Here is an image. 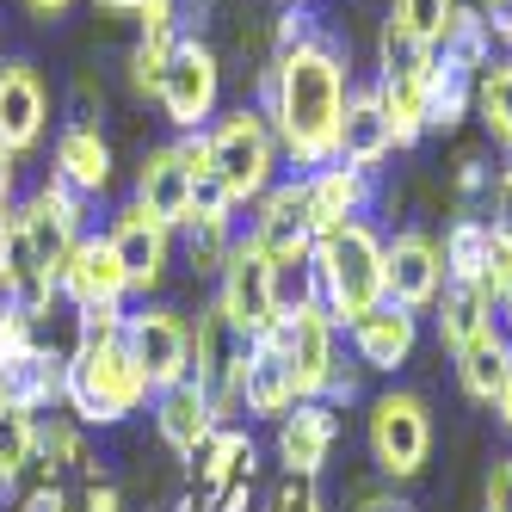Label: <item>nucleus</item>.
Instances as JSON below:
<instances>
[{
	"mask_svg": "<svg viewBox=\"0 0 512 512\" xmlns=\"http://www.w3.org/2000/svg\"><path fill=\"white\" fill-rule=\"evenodd\" d=\"M235 395H241V414H247V420H272V426L303 401V395H297V377H290V364H284V352L272 346V334L241 346Z\"/></svg>",
	"mask_w": 512,
	"mask_h": 512,
	"instance_id": "17",
	"label": "nucleus"
},
{
	"mask_svg": "<svg viewBox=\"0 0 512 512\" xmlns=\"http://www.w3.org/2000/svg\"><path fill=\"white\" fill-rule=\"evenodd\" d=\"M105 241H112L118 266H124V278H130V297L149 303V290H161V284H167V266H173V229L130 198V204L112 216Z\"/></svg>",
	"mask_w": 512,
	"mask_h": 512,
	"instance_id": "12",
	"label": "nucleus"
},
{
	"mask_svg": "<svg viewBox=\"0 0 512 512\" xmlns=\"http://www.w3.org/2000/svg\"><path fill=\"white\" fill-rule=\"evenodd\" d=\"M482 19H488V31L506 44V56H512V0H482Z\"/></svg>",
	"mask_w": 512,
	"mask_h": 512,
	"instance_id": "47",
	"label": "nucleus"
},
{
	"mask_svg": "<svg viewBox=\"0 0 512 512\" xmlns=\"http://www.w3.org/2000/svg\"><path fill=\"white\" fill-rule=\"evenodd\" d=\"M272 346L284 352L290 377H297V395L303 401H321L327 377H334V364H340V321L321 309V297L290 303L278 315V327H272Z\"/></svg>",
	"mask_w": 512,
	"mask_h": 512,
	"instance_id": "7",
	"label": "nucleus"
},
{
	"mask_svg": "<svg viewBox=\"0 0 512 512\" xmlns=\"http://www.w3.org/2000/svg\"><path fill=\"white\" fill-rule=\"evenodd\" d=\"M315 38H327V31H321V13L303 7V0H290V7L278 13V25H272V56L303 50V44H315Z\"/></svg>",
	"mask_w": 512,
	"mask_h": 512,
	"instance_id": "37",
	"label": "nucleus"
},
{
	"mask_svg": "<svg viewBox=\"0 0 512 512\" xmlns=\"http://www.w3.org/2000/svg\"><path fill=\"white\" fill-rule=\"evenodd\" d=\"M216 278H223V284H216V315L229 321V334L235 340H266L272 327H278V315H284V303H278V272L247 241H235L229 266L216 272Z\"/></svg>",
	"mask_w": 512,
	"mask_h": 512,
	"instance_id": "9",
	"label": "nucleus"
},
{
	"mask_svg": "<svg viewBox=\"0 0 512 512\" xmlns=\"http://www.w3.org/2000/svg\"><path fill=\"white\" fill-rule=\"evenodd\" d=\"M216 99H223V62L204 38H179L167 68H161V87L155 105L167 112L173 130H204L216 118Z\"/></svg>",
	"mask_w": 512,
	"mask_h": 512,
	"instance_id": "8",
	"label": "nucleus"
},
{
	"mask_svg": "<svg viewBox=\"0 0 512 512\" xmlns=\"http://www.w3.org/2000/svg\"><path fill=\"white\" fill-rule=\"evenodd\" d=\"M377 105L395 130V149L426 136V68H377Z\"/></svg>",
	"mask_w": 512,
	"mask_h": 512,
	"instance_id": "26",
	"label": "nucleus"
},
{
	"mask_svg": "<svg viewBox=\"0 0 512 512\" xmlns=\"http://www.w3.org/2000/svg\"><path fill=\"white\" fill-rule=\"evenodd\" d=\"M13 192H19V155L0 149V216H13Z\"/></svg>",
	"mask_w": 512,
	"mask_h": 512,
	"instance_id": "48",
	"label": "nucleus"
},
{
	"mask_svg": "<svg viewBox=\"0 0 512 512\" xmlns=\"http://www.w3.org/2000/svg\"><path fill=\"white\" fill-rule=\"evenodd\" d=\"M7 272H13V216H0V290H7Z\"/></svg>",
	"mask_w": 512,
	"mask_h": 512,
	"instance_id": "52",
	"label": "nucleus"
},
{
	"mask_svg": "<svg viewBox=\"0 0 512 512\" xmlns=\"http://www.w3.org/2000/svg\"><path fill=\"white\" fill-rule=\"evenodd\" d=\"M346 50L340 38H315L303 50H284L272 56V68L260 75V105L272 136H278V155L297 161L303 173L340 161V118H346Z\"/></svg>",
	"mask_w": 512,
	"mask_h": 512,
	"instance_id": "1",
	"label": "nucleus"
},
{
	"mask_svg": "<svg viewBox=\"0 0 512 512\" xmlns=\"http://www.w3.org/2000/svg\"><path fill=\"white\" fill-rule=\"evenodd\" d=\"M488 216H457V223L445 229V241H438V253H445V284H475L482 278V260H488Z\"/></svg>",
	"mask_w": 512,
	"mask_h": 512,
	"instance_id": "32",
	"label": "nucleus"
},
{
	"mask_svg": "<svg viewBox=\"0 0 512 512\" xmlns=\"http://www.w3.org/2000/svg\"><path fill=\"white\" fill-rule=\"evenodd\" d=\"M457 192H463V198L488 192V167H482V161H463V167H457Z\"/></svg>",
	"mask_w": 512,
	"mask_h": 512,
	"instance_id": "50",
	"label": "nucleus"
},
{
	"mask_svg": "<svg viewBox=\"0 0 512 512\" xmlns=\"http://www.w3.org/2000/svg\"><path fill=\"white\" fill-rule=\"evenodd\" d=\"M93 7H105V13H142L149 0H93Z\"/></svg>",
	"mask_w": 512,
	"mask_h": 512,
	"instance_id": "54",
	"label": "nucleus"
},
{
	"mask_svg": "<svg viewBox=\"0 0 512 512\" xmlns=\"http://www.w3.org/2000/svg\"><path fill=\"white\" fill-rule=\"evenodd\" d=\"M38 463V420L19 408H0V488H19Z\"/></svg>",
	"mask_w": 512,
	"mask_h": 512,
	"instance_id": "34",
	"label": "nucleus"
},
{
	"mask_svg": "<svg viewBox=\"0 0 512 512\" xmlns=\"http://www.w3.org/2000/svg\"><path fill=\"white\" fill-rule=\"evenodd\" d=\"M241 241L260 253L266 266H278V272L309 266V253H315V223H309V210H303V179H278V186L260 198V216L247 223Z\"/></svg>",
	"mask_w": 512,
	"mask_h": 512,
	"instance_id": "11",
	"label": "nucleus"
},
{
	"mask_svg": "<svg viewBox=\"0 0 512 512\" xmlns=\"http://www.w3.org/2000/svg\"><path fill=\"white\" fill-rule=\"evenodd\" d=\"M475 112H482V124L494 130V142L512 155V56L482 68V81H475Z\"/></svg>",
	"mask_w": 512,
	"mask_h": 512,
	"instance_id": "36",
	"label": "nucleus"
},
{
	"mask_svg": "<svg viewBox=\"0 0 512 512\" xmlns=\"http://www.w3.org/2000/svg\"><path fill=\"white\" fill-rule=\"evenodd\" d=\"M488 408H494V420L512 432V364H506V377H500V389L488 395Z\"/></svg>",
	"mask_w": 512,
	"mask_h": 512,
	"instance_id": "49",
	"label": "nucleus"
},
{
	"mask_svg": "<svg viewBox=\"0 0 512 512\" xmlns=\"http://www.w3.org/2000/svg\"><path fill=\"white\" fill-rule=\"evenodd\" d=\"M475 290L494 303V309H506L512 303V241H488V260H482V278H475Z\"/></svg>",
	"mask_w": 512,
	"mask_h": 512,
	"instance_id": "39",
	"label": "nucleus"
},
{
	"mask_svg": "<svg viewBox=\"0 0 512 512\" xmlns=\"http://www.w3.org/2000/svg\"><path fill=\"white\" fill-rule=\"evenodd\" d=\"M358 395H364V364H358V358H352V364L340 358L334 377H327V389H321V401H327V408H352Z\"/></svg>",
	"mask_w": 512,
	"mask_h": 512,
	"instance_id": "41",
	"label": "nucleus"
},
{
	"mask_svg": "<svg viewBox=\"0 0 512 512\" xmlns=\"http://www.w3.org/2000/svg\"><path fill=\"white\" fill-rule=\"evenodd\" d=\"M81 223H87V198L68 192L56 173L13 210V235H19V247H25L31 272H38L50 290H56V278H62V266H68V253H75V241L87 235Z\"/></svg>",
	"mask_w": 512,
	"mask_h": 512,
	"instance_id": "6",
	"label": "nucleus"
},
{
	"mask_svg": "<svg viewBox=\"0 0 512 512\" xmlns=\"http://www.w3.org/2000/svg\"><path fill=\"white\" fill-rule=\"evenodd\" d=\"M253 506V475H241V482H223L216 494H198V512H247Z\"/></svg>",
	"mask_w": 512,
	"mask_h": 512,
	"instance_id": "44",
	"label": "nucleus"
},
{
	"mask_svg": "<svg viewBox=\"0 0 512 512\" xmlns=\"http://www.w3.org/2000/svg\"><path fill=\"white\" fill-rule=\"evenodd\" d=\"M457 7H463V0H389V25L408 31L420 50H438V44H445V31H451V13H457Z\"/></svg>",
	"mask_w": 512,
	"mask_h": 512,
	"instance_id": "35",
	"label": "nucleus"
},
{
	"mask_svg": "<svg viewBox=\"0 0 512 512\" xmlns=\"http://www.w3.org/2000/svg\"><path fill=\"white\" fill-rule=\"evenodd\" d=\"M475 81L482 75L457 68L451 56H432V68H426V130H457L475 112Z\"/></svg>",
	"mask_w": 512,
	"mask_h": 512,
	"instance_id": "28",
	"label": "nucleus"
},
{
	"mask_svg": "<svg viewBox=\"0 0 512 512\" xmlns=\"http://www.w3.org/2000/svg\"><path fill=\"white\" fill-rule=\"evenodd\" d=\"M56 297L75 315L81 309H124L130 303V278L118 266L112 241H105V235H81L75 253H68V266H62V278H56Z\"/></svg>",
	"mask_w": 512,
	"mask_h": 512,
	"instance_id": "14",
	"label": "nucleus"
},
{
	"mask_svg": "<svg viewBox=\"0 0 512 512\" xmlns=\"http://www.w3.org/2000/svg\"><path fill=\"white\" fill-rule=\"evenodd\" d=\"M340 445V408H327V401H297L284 420H278V463L284 475H315L327 469V457H334Z\"/></svg>",
	"mask_w": 512,
	"mask_h": 512,
	"instance_id": "20",
	"label": "nucleus"
},
{
	"mask_svg": "<svg viewBox=\"0 0 512 512\" xmlns=\"http://www.w3.org/2000/svg\"><path fill=\"white\" fill-rule=\"evenodd\" d=\"M173 235H179V247H186V266L192 272H223L235 241H241L235 235V216H204V210H192Z\"/></svg>",
	"mask_w": 512,
	"mask_h": 512,
	"instance_id": "31",
	"label": "nucleus"
},
{
	"mask_svg": "<svg viewBox=\"0 0 512 512\" xmlns=\"http://www.w3.org/2000/svg\"><path fill=\"white\" fill-rule=\"evenodd\" d=\"M346 334H352V358L364 371H401V364L414 358V346H420V315L383 297L377 309H364Z\"/></svg>",
	"mask_w": 512,
	"mask_h": 512,
	"instance_id": "19",
	"label": "nucleus"
},
{
	"mask_svg": "<svg viewBox=\"0 0 512 512\" xmlns=\"http://www.w3.org/2000/svg\"><path fill=\"white\" fill-rule=\"evenodd\" d=\"M438 290H445V253H438L432 235L420 229H401L395 241H383V297L426 315L438 303Z\"/></svg>",
	"mask_w": 512,
	"mask_h": 512,
	"instance_id": "13",
	"label": "nucleus"
},
{
	"mask_svg": "<svg viewBox=\"0 0 512 512\" xmlns=\"http://www.w3.org/2000/svg\"><path fill=\"white\" fill-rule=\"evenodd\" d=\"M192 186H198V173L179 161L173 142H167V149H149L142 167H136V204L149 216H161L167 229H179L192 216Z\"/></svg>",
	"mask_w": 512,
	"mask_h": 512,
	"instance_id": "21",
	"label": "nucleus"
},
{
	"mask_svg": "<svg viewBox=\"0 0 512 512\" xmlns=\"http://www.w3.org/2000/svg\"><path fill=\"white\" fill-rule=\"evenodd\" d=\"M186 475H192V494H216L223 482H241V475H260V451L241 426H216L204 445L186 457Z\"/></svg>",
	"mask_w": 512,
	"mask_h": 512,
	"instance_id": "25",
	"label": "nucleus"
},
{
	"mask_svg": "<svg viewBox=\"0 0 512 512\" xmlns=\"http://www.w3.org/2000/svg\"><path fill=\"white\" fill-rule=\"evenodd\" d=\"M68 192L99 198L112 186V142L99 136V124H62L56 130V167H50Z\"/></svg>",
	"mask_w": 512,
	"mask_h": 512,
	"instance_id": "23",
	"label": "nucleus"
},
{
	"mask_svg": "<svg viewBox=\"0 0 512 512\" xmlns=\"http://www.w3.org/2000/svg\"><path fill=\"white\" fill-rule=\"evenodd\" d=\"M309 278L321 309L340 327H352L364 309L383 303V235L371 223H346L334 235H321L309 253Z\"/></svg>",
	"mask_w": 512,
	"mask_h": 512,
	"instance_id": "2",
	"label": "nucleus"
},
{
	"mask_svg": "<svg viewBox=\"0 0 512 512\" xmlns=\"http://www.w3.org/2000/svg\"><path fill=\"white\" fill-rule=\"evenodd\" d=\"M62 395H68V352L31 346V352L0 364V408H19L31 420H44V414L62 408Z\"/></svg>",
	"mask_w": 512,
	"mask_h": 512,
	"instance_id": "18",
	"label": "nucleus"
},
{
	"mask_svg": "<svg viewBox=\"0 0 512 512\" xmlns=\"http://www.w3.org/2000/svg\"><path fill=\"white\" fill-rule=\"evenodd\" d=\"M438 56H451L457 68H469V75H482L494 62V31H488L482 7H457L451 13V31H445V44H438Z\"/></svg>",
	"mask_w": 512,
	"mask_h": 512,
	"instance_id": "33",
	"label": "nucleus"
},
{
	"mask_svg": "<svg viewBox=\"0 0 512 512\" xmlns=\"http://www.w3.org/2000/svg\"><path fill=\"white\" fill-rule=\"evenodd\" d=\"M432 315H438V340H445V352H463L469 340H482V334L500 327V309L475 284H445L438 303H432Z\"/></svg>",
	"mask_w": 512,
	"mask_h": 512,
	"instance_id": "27",
	"label": "nucleus"
},
{
	"mask_svg": "<svg viewBox=\"0 0 512 512\" xmlns=\"http://www.w3.org/2000/svg\"><path fill=\"white\" fill-rule=\"evenodd\" d=\"M173 512H198V494H186V500H179V506H173Z\"/></svg>",
	"mask_w": 512,
	"mask_h": 512,
	"instance_id": "55",
	"label": "nucleus"
},
{
	"mask_svg": "<svg viewBox=\"0 0 512 512\" xmlns=\"http://www.w3.org/2000/svg\"><path fill=\"white\" fill-rule=\"evenodd\" d=\"M482 506L488 512H512V457H494L488 488H482Z\"/></svg>",
	"mask_w": 512,
	"mask_h": 512,
	"instance_id": "45",
	"label": "nucleus"
},
{
	"mask_svg": "<svg viewBox=\"0 0 512 512\" xmlns=\"http://www.w3.org/2000/svg\"><path fill=\"white\" fill-rule=\"evenodd\" d=\"M364 445L383 482H414L432 463V408L414 389H383L364 408Z\"/></svg>",
	"mask_w": 512,
	"mask_h": 512,
	"instance_id": "5",
	"label": "nucleus"
},
{
	"mask_svg": "<svg viewBox=\"0 0 512 512\" xmlns=\"http://www.w3.org/2000/svg\"><path fill=\"white\" fill-rule=\"evenodd\" d=\"M488 204H494V216H488V229L500 235V241H512V167L494 179V192H488Z\"/></svg>",
	"mask_w": 512,
	"mask_h": 512,
	"instance_id": "46",
	"label": "nucleus"
},
{
	"mask_svg": "<svg viewBox=\"0 0 512 512\" xmlns=\"http://www.w3.org/2000/svg\"><path fill=\"white\" fill-rule=\"evenodd\" d=\"M31 352V315L13 303V297H0V364Z\"/></svg>",
	"mask_w": 512,
	"mask_h": 512,
	"instance_id": "40",
	"label": "nucleus"
},
{
	"mask_svg": "<svg viewBox=\"0 0 512 512\" xmlns=\"http://www.w3.org/2000/svg\"><path fill=\"white\" fill-rule=\"evenodd\" d=\"M210 179L223 186L235 204H260L272 186H278V136L266 124V112H229V118H216L210 130Z\"/></svg>",
	"mask_w": 512,
	"mask_h": 512,
	"instance_id": "4",
	"label": "nucleus"
},
{
	"mask_svg": "<svg viewBox=\"0 0 512 512\" xmlns=\"http://www.w3.org/2000/svg\"><path fill=\"white\" fill-rule=\"evenodd\" d=\"M25 7H31V13H38V19H62L68 7H75V0H25Z\"/></svg>",
	"mask_w": 512,
	"mask_h": 512,
	"instance_id": "53",
	"label": "nucleus"
},
{
	"mask_svg": "<svg viewBox=\"0 0 512 512\" xmlns=\"http://www.w3.org/2000/svg\"><path fill=\"white\" fill-rule=\"evenodd\" d=\"M266 512H272V506H266Z\"/></svg>",
	"mask_w": 512,
	"mask_h": 512,
	"instance_id": "56",
	"label": "nucleus"
},
{
	"mask_svg": "<svg viewBox=\"0 0 512 512\" xmlns=\"http://www.w3.org/2000/svg\"><path fill=\"white\" fill-rule=\"evenodd\" d=\"M50 136V87L31 62H0V149L31 155Z\"/></svg>",
	"mask_w": 512,
	"mask_h": 512,
	"instance_id": "16",
	"label": "nucleus"
},
{
	"mask_svg": "<svg viewBox=\"0 0 512 512\" xmlns=\"http://www.w3.org/2000/svg\"><path fill=\"white\" fill-rule=\"evenodd\" d=\"M297 179H303V210H309V223H315V241L346 229V223H364L371 192H377V173L346 167V161H327V167L297 173Z\"/></svg>",
	"mask_w": 512,
	"mask_h": 512,
	"instance_id": "15",
	"label": "nucleus"
},
{
	"mask_svg": "<svg viewBox=\"0 0 512 512\" xmlns=\"http://www.w3.org/2000/svg\"><path fill=\"white\" fill-rule=\"evenodd\" d=\"M75 512H124L118 482H99V475H87V482L75 488Z\"/></svg>",
	"mask_w": 512,
	"mask_h": 512,
	"instance_id": "43",
	"label": "nucleus"
},
{
	"mask_svg": "<svg viewBox=\"0 0 512 512\" xmlns=\"http://www.w3.org/2000/svg\"><path fill=\"white\" fill-rule=\"evenodd\" d=\"M124 352L142 364V377L155 389L192 383V321L179 309H167V303L124 309Z\"/></svg>",
	"mask_w": 512,
	"mask_h": 512,
	"instance_id": "10",
	"label": "nucleus"
},
{
	"mask_svg": "<svg viewBox=\"0 0 512 512\" xmlns=\"http://www.w3.org/2000/svg\"><path fill=\"white\" fill-rule=\"evenodd\" d=\"M451 358H457V383H463V395H469V401H482V408H488V395L500 389L506 364H512L506 327H494V334H482V340H469V346H463V352H451Z\"/></svg>",
	"mask_w": 512,
	"mask_h": 512,
	"instance_id": "30",
	"label": "nucleus"
},
{
	"mask_svg": "<svg viewBox=\"0 0 512 512\" xmlns=\"http://www.w3.org/2000/svg\"><path fill=\"white\" fill-rule=\"evenodd\" d=\"M19 512H75V488H62V475H44L31 463L25 488H19Z\"/></svg>",
	"mask_w": 512,
	"mask_h": 512,
	"instance_id": "38",
	"label": "nucleus"
},
{
	"mask_svg": "<svg viewBox=\"0 0 512 512\" xmlns=\"http://www.w3.org/2000/svg\"><path fill=\"white\" fill-rule=\"evenodd\" d=\"M358 512H414L401 494H358Z\"/></svg>",
	"mask_w": 512,
	"mask_h": 512,
	"instance_id": "51",
	"label": "nucleus"
},
{
	"mask_svg": "<svg viewBox=\"0 0 512 512\" xmlns=\"http://www.w3.org/2000/svg\"><path fill=\"white\" fill-rule=\"evenodd\" d=\"M149 420H155V432H161V445L173 451V457H192L204 438L223 426L216 420V408H210V395L198 389V383H173V389H155V408H149Z\"/></svg>",
	"mask_w": 512,
	"mask_h": 512,
	"instance_id": "22",
	"label": "nucleus"
},
{
	"mask_svg": "<svg viewBox=\"0 0 512 512\" xmlns=\"http://www.w3.org/2000/svg\"><path fill=\"white\" fill-rule=\"evenodd\" d=\"M155 401V383L142 377V364L124 352V340L105 346H75L68 352V395L62 408L81 426H124L130 414H142Z\"/></svg>",
	"mask_w": 512,
	"mask_h": 512,
	"instance_id": "3",
	"label": "nucleus"
},
{
	"mask_svg": "<svg viewBox=\"0 0 512 512\" xmlns=\"http://www.w3.org/2000/svg\"><path fill=\"white\" fill-rule=\"evenodd\" d=\"M389 155H395V130L383 118V105H377V87H352L346 93V118H340V161L377 173Z\"/></svg>",
	"mask_w": 512,
	"mask_h": 512,
	"instance_id": "24",
	"label": "nucleus"
},
{
	"mask_svg": "<svg viewBox=\"0 0 512 512\" xmlns=\"http://www.w3.org/2000/svg\"><path fill=\"white\" fill-rule=\"evenodd\" d=\"M38 469H44V475H62V469L93 475L87 426H81L75 414H68V408H56V414H44V420H38Z\"/></svg>",
	"mask_w": 512,
	"mask_h": 512,
	"instance_id": "29",
	"label": "nucleus"
},
{
	"mask_svg": "<svg viewBox=\"0 0 512 512\" xmlns=\"http://www.w3.org/2000/svg\"><path fill=\"white\" fill-rule=\"evenodd\" d=\"M272 512H321V494L309 475H284V488L272 494Z\"/></svg>",
	"mask_w": 512,
	"mask_h": 512,
	"instance_id": "42",
	"label": "nucleus"
}]
</instances>
